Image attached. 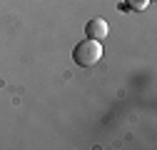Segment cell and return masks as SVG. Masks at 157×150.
I'll use <instances>...</instances> for the list:
<instances>
[{"label": "cell", "mask_w": 157, "mask_h": 150, "mask_svg": "<svg viewBox=\"0 0 157 150\" xmlns=\"http://www.w3.org/2000/svg\"><path fill=\"white\" fill-rule=\"evenodd\" d=\"M72 58L77 65L82 68H92L102 60V43L100 40H92V38H87V40H82L80 45H75V53Z\"/></svg>", "instance_id": "1"}, {"label": "cell", "mask_w": 157, "mask_h": 150, "mask_svg": "<svg viewBox=\"0 0 157 150\" xmlns=\"http://www.w3.org/2000/svg\"><path fill=\"white\" fill-rule=\"evenodd\" d=\"M107 33H110V28H107V23L102 20V18H92V20L87 23V38H92V40H105L107 38Z\"/></svg>", "instance_id": "2"}, {"label": "cell", "mask_w": 157, "mask_h": 150, "mask_svg": "<svg viewBox=\"0 0 157 150\" xmlns=\"http://www.w3.org/2000/svg\"><path fill=\"white\" fill-rule=\"evenodd\" d=\"M127 5H130L132 10H145V8H147V0H127Z\"/></svg>", "instance_id": "3"}]
</instances>
